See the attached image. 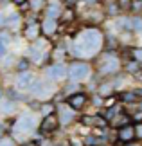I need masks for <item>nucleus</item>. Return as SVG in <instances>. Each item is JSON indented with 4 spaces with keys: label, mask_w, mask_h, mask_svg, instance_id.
Listing matches in <instances>:
<instances>
[{
    "label": "nucleus",
    "mask_w": 142,
    "mask_h": 146,
    "mask_svg": "<svg viewBox=\"0 0 142 146\" xmlns=\"http://www.w3.org/2000/svg\"><path fill=\"white\" fill-rule=\"evenodd\" d=\"M119 110H121V108H119V106H117V105H113V106H112V108H110V110H108V112H106V115H104V119H108V121H112V119H113V117H115V115L119 114Z\"/></svg>",
    "instance_id": "412c9836"
},
{
    "label": "nucleus",
    "mask_w": 142,
    "mask_h": 146,
    "mask_svg": "<svg viewBox=\"0 0 142 146\" xmlns=\"http://www.w3.org/2000/svg\"><path fill=\"white\" fill-rule=\"evenodd\" d=\"M29 65H31V61L27 60V58H24V60H20V63H18V67H16V69H18L20 72H25L27 69H29Z\"/></svg>",
    "instance_id": "5701e85b"
},
{
    "label": "nucleus",
    "mask_w": 142,
    "mask_h": 146,
    "mask_svg": "<svg viewBox=\"0 0 142 146\" xmlns=\"http://www.w3.org/2000/svg\"><path fill=\"white\" fill-rule=\"evenodd\" d=\"M63 20H67V22H69V20H72V11L69 9V11H65V15H63Z\"/></svg>",
    "instance_id": "473e14b6"
},
{
    "label": "nucleus",
    "mask_w": 142,
    "mask_h": 146,
    "mask_svg": "<svg viewBox=\"0 0 142 146\" xmlns=\"http://www.w3.org/2000/svg\"><path fill=\"white\" fill-rule=\"evenodd\" d=\"M131 31H142V18L140 16H133L131 18Z\"/></svg>",
    "instance_id": "aec40b11"
},
{
    "label": "nucleus",
    "mask_w": 142,
    "mask_h": 146,
    "mask_svg": "<svg viewBox=\"0 0 142 146\" xmlns=\"http://www.w3.org/2000/svg\"><path fill=\"white\" fill-rule=\"evenodd\" d=\"M121 99L126 101V103H133V101H139V92H122Z\"/></svg>",
    "instance_id": "6ab92c4d"
},
{
    "label": "nucleus",
    "mask_w": 142,
    "mask_h": 146,
    "mask_svg": "<svg viewBox=\"0 0 142 146\" xmlns=\"http://www.w3.org/2000/svg\"><path fill=\"white\" fill-rule=\"evenodd\" d=\"M67 76H69V80L72 83H79L83 80H87V78L90 76V65L88 63H72L70 69L67 70Z\"/></svg>",
    "instance_id": "f03ea898"
},
{
    "label": "nucleus",
    "mask_w": 142,
    "mask_h": 146,
    "mask_svg": "<svg viewBox=\"0 0 142 146\" xmlns=\"http://www.w3.org/2000/svg\"><path fill=\"white\" fill-rule=\"evenodd\" d=\"M45 15H47V18H49V20H56V18H59V4L50 2V4L47 5V11H45Z\"/></svg>",
    "instance_id": "4468645a"
},
{
    "label": "nucleus",
    "mask_w": 142,
    "mask_h": 146,
    "mask_svg": "<svg viewBox=\"0 0 142 146\" xmlns=\"http://www.w3.org/2000/svg\"><path fill=\"white\" fill-rule=\"evenodd\" d=\"M131 56H133V60H135V61H139V63H142V47L133 49V50H131Z\"/></svg>",
    "instance_id": "b1692460"
},
{
    "label": "nucleus",
    "mask_w": 142,
    "mask_h": 146,
    "mask_svg": "<svg viewBox=\"0 0 142 146\" xmlns=\"http://www.w3.org/2000/svg\"><path fill=\"white\" fill-rule=\"evenodd\" d=\"M126 70L128 72H137V70H140V63L135 61V60H131L129 63H126Z\"/></svg>",
    "instance_id": "4be33fe9"
},
{
    "label": "nucleus",
    "mask_w": 142,
    "mask_h": 146,
    "mask_svg": "<svg viewBox=\"0 0 142 146\" xmlns=\"http://www.w3.org/2000/svg\"><path fill=\"white\" fill-rule=\"evenodd\" d=\"M40 31H42V29H40V25L32 22V24H31V25L25 29V36H27V38H31V40H36V38H38V33H40Z\"/></svg>",
    "instance_id": "f3484780"
},
{
    "label": "nucleus",
    "mask_w": 142,
    "mask_h": 146,
    "mask_svg": "<svg viewBox=\"0 0 142 146\" xmlns=\"http://www.w3.org/2000/svg\"><path fill=\"white\" fill-rule=\"evenodd\" d=\"M20 22V15H16V13H13L9 16V20H5V24H11V25H15V24H18Z\"/></svg>",
    "instance_id": "393cba45"
},
{
    "label": "nucleus",
    "mask_w": 142,
    "mask_h": 146,
    "mask_svg": "<svg viewBox=\"0 0 142 146\" xmlns=\"http://www.w3.org/2000/svg\"><path fill=\"white\" fill-rule=\"evenodd\" d=\"M34 126H36V119H34V115L25 114V115H22L20 119H16L13 130H15V133H27V132H31Z\"/></svg>",
    "instance_id": "7ed1b4c3"
},
{
    "label": "nucleus",
    "mask_w": 142,
    "mask_h": 146,
    "mask_svg": "<svg viewBox=\"0 0 142 146\" xmlns=\"http://www.w3.org/2000/svg\"><path fill=\"white\" fill-rule=\"evenodd\" d=\"M45 49H47V43L45 40H36L32 45L29 47V56H31V61H34V63H40L45 54Z\"/></svg>",
    "instance_id": "20e7f679"
},
{
    "label": "nucleus",
    "mask_w": 142,
    "mask_h": 146,
    "mask_svg": "<svg viewBox=\"0 0 142 146\" xmlns=\"http://www.w3.org/2000/svg\"><path fill=\"white\" fill-rule=\"evenodd\" d=\"M58 114H59V125L61 126H67V125H70L72 119H74V110L70 108L69 105H61L58 106Z\"/></svg>",
    "instance_id": "6e6552de"
},
{
    "label": "nucleus",
    "mask_w": 142,
    "mask_h": 146,
    "mask_svg": "<svg viewBox=\"0 0 142 146\" xmlns=\"http://www.w3.org/2000/svg\"><path fill=\"white\" fill-rule=\"evenodd\" d=\"M0 42H2V43H5V45H7V43L11 42L9 35H5V33H0Z\"/></svg>",
    "instance_id": "c756f323"
},
{
    "label": "nucleus",
    "mask_w": 142,
    "mask_h": 146,
    "mask_svg": "<svg viewBox=\"0 0 142 146\" xmlns=\"http://www.w3.org/2000/svg\"><path fill=\"white\" fill-rule=\"evenodd\" d=\"M43 4H45V0H31V5H32V9H40Z\"/></svg>",
    "instance_id": "cd10ccee"
},
{
    "label": "nucleus",
    "mask_w": 142,
    "mask_h": 146,
    "mask_svg": "<svg viewBox=\"0 0 142 146\" xmlns=\"http://www.w3.org/2000/svg\"><path fill=\"white\" fill-rule=\"evenodd\" d=\"M11 65H13V56H5L2 67H4V69H7V67H11Z\"/></svg>",
    "instance_id": "bb28decb"
},
{
    "label": "nucleus",
    "mask_w": 142,
    "mask_h": 146,
    "mask_svg": "<svg viewBox=\"0 0 142 146\" xmlns=\"http://www.w3.org/2000/svg\"><path fill=\"white\" fill-rule=\"evenodd\" d=\"M99 70H101V74H113V72H117L119 70V60L115 56H106V60L99 63Z\"/></svg>",
    "instance_id": "423d86ee"
},
{
    "label": "nucleus",
    "mask_w": 142,
    "mask_h": 146,
    "mask_svg": "<svg viewBox=\"0 0 142 146\" xmlns=\"http://www.w3.org/2000/svg\"><path fill=\"white\" fill-rule=\"evenodd\" d=\"M31 83H32V74L27 72V70L22 72V74L16 78V87H18V88H29Z\"/></svg>",
    "instance_id": "9b49d317"
},
{
    "label": "nucleus",
    "mask_w": 142,
    "mask_h": 146,
    "mask_svg": "<svg viewBox=\"0 0 142 146\" xmlns=\"http://www.w3.org/2000/svg\"><path fill=\"white\" fill-rule=\"evenodd\" d=\"M140 70H142V63H140Z\"/></svg>",
    "instance_id": "58836bf2"
},
{
    "label": "nucleus",
    "mask_w": 142,
    "mask_h": 146,
    "mask_svg": "<svg viewBox=\"0 0 142 146\" xmlns=\"http://www.w3.org/2000/svg\"><path fill=\"white\" fill-rule=\"evenodd\" d=\"M42 112H43L45 115H50V114L54 112V108H52L50 105H43V106H42Z\"/></svg>",
    "instance_id": "c85d7f7f"
},
{
    "label": "nucleus",
    "mask_w": 142,
    "mask_h": 146,
    "mask_svg": "<svg viewBox=\"0 0 142 146\" xmlns=\"http://www.w3.org/2000/svg\"><path fill=\"white\" fill-rule=\"evenodd\" d=\"M40 29H42V33H43L45 36L54 35V31H56V20H49V18H45Z\"/></svg>",
    "instance_id": "f8f14e48"
},
{
    "label": "nucleus",
    "mask_w": 142,
    "mask_h": 146,
    "mask_svg": "<svg viewBox=\"0 0 142 146\" xmlns=\"http://www.w3.org/2000/svg\"><path fill=\"white\" fill-rule=\"evenodd\" d=\"M11 2H13V4H16V5H24V4L27 2V0H11Z\"/></svg>",
    "instance_id": "72a5a7b5"
},
{
    "label": "nucleus",
    "mask_w": 142,
    "mask_h": 146,
    "mask_svg": "<svg viewBox=\"0 0 142 146\" xmlns=\"http://www.w3.org/2000/svg\"><path fill=\"white\" fill-rule=\"evenodd\" d=\"M67 105L70 106L72 110H81L85 105H87V96L81 92H76V94H72V96L67 99Z\"/></svg>",
    "instance_id": "1a4fd4ad"
},
{
    "label": "nucleus",
    "mask_w": 142,
    "mask_h": 146,
    "mask_svg": "<svg viewBox=\"0 0 142 146\" xmlns=\"http://www.w3.org/2000/svg\"><path fill=\"white\" fill-rule=\"evenodd\" d=\"M2 94H4V92H2V88H0V99H2Z\"/></svg>",
    "instance_id": "e433bc0d"
},
{
    "label": "nucleus",
    "mask_w": 142,
    "mask_h": 146,
    "mask_svg": "<svg viewBox=\"0 0 142 146\" xmlns=\"http://www.w3.org/2000/svg\"><path fill=\"white\" fill-rule=\"evenodd\" d=\"M103 45V35L97 29H87L77 36L76 43L72 45V54L79 58H87V56L97 54V50Z\"/></svg>",
    "instance_id": "f257e3e1"
},
{
    "label": "nucleus",
    "mask_w": 142,
    "mask_h": 146,
    "mask_svg": "<svg viewBox=\"0 0 142 146\" xmlns=\"http://www.w3.org/2000/svg\"><path fill=\"white\" fill-rule=\"evenodd\" d=\"M0 146H15V144H13L11 139H2V141H0Z\"/></svg>",
    "instance_id": "2f4dec72"
},
{
    "label": "nucleus",
    "mask_w": 142,
    "mask_h": 146,
    "mask_svg": "<svg viewBox=\"0 0 142 146\" xmlns=\"http://www.w3.org/2000/svg\"><path fill=\"white\" fill-rule=\"evenodd\" d=\"M135 137L142 139V121H140V123H137V125H135Z\"/></svg>",
    "instance_id": "a878e982"
},
{
    "label": "nucleus",
    "mask_w": 142,
    "mask_h": 146,
    "mask_svg": "<svg viewBox=\"0 0 142 146\" xmlns=\"http://www.w3.org/2000/svg\"><path fill=\"white\" fill-rule=\"evenodd\" d=\"M115 25L121 33H133L131 31V18H119L115 22Z\"/></svg>",
    "instance_id": "2eb2a0df"
},
{
    "label": "nucleus",
    "mask_w": 142,
    "mask_h": 146,
    "mask_svg": "<svg viewBox=\"0 0 142 146\" xmlns=\"http://www.w3.org/2000/svg\"><path fill=\"white\" fill-rule=\"evenodd\" d=\"M63 2H70V0H63Z\"/></svg>",
    "instance_id": "4c0bfd02"
},
{
    "label": "nucleus",
    "mask_w": 142,
    "mask_h": 146,
    "mask_svg": "<svg viewBox=\"0 0 142 146\" xmlns=\"http://www.w3.org/2000/svg\"><path fill=\"white\" fill-rule=\"evenodd\" d=\"M113 88H115V83H103V85L99 87L97 94H99L101 98H108V96H112V94H113Z\"/></svg>",
    "instance_id": "dca6fc26"
},
{
    "label": "nucleus",
    "mask_w": 142,
    "mask_h": 146,
    "mask_svg": "<svg viewBox=\"0 0 142 146\" xmlns=\"http://www.w3.org/2000/svg\"><path fill=\"white\" fill-rule=\"evenodd\" d=\"M2 133H4V125L0 123V139H2Z\"/></svg>",
    "instance_id": "c9c22d12"
},
{
    "label": "nucleus",
    "mask_w": 142,
    "mask_h": 146,
    "mask_svg": "<svg viewBox=\"0 0 142 146\" xmlns=\"http://www.w3.org/2000/svg\"><path fill=\"white\" fill-rule=\"evenodd\" d=\"M58 126H59V121L56 119L54 114H50V115H45V119L42 121V125H40V132H42L43 135H49V133H52Z\"/></svg>",
    "instance_id": "0eeeda50"
},
{
    "label": "nucleus",
    "mask_w": 142,
    "mask_h": 146,
    "mask_svg": "<svg viewBox=\"0 0 142 146\" xmlns=\"http://www.w3.org/2000/svg\"><path fill=\"white\" fill-rule=\"evenodd\" d=\"M129 119H131V117H129L128 114H119V115H115L112 119V125L117 126V128H122V126H126V125H131Z\"/></svg>",
    "instance_id": "ddd939ff"
},
{
    "label": "nucleus",
    "mask_w": 142,
    "mask_h": 146,
    "mask_svg": "<svg viewBox=\"0 0 142 146\" xmlns=\"http://www.w3.org/2000/svg\"><path fill=\"white\" fill-rule=\"evenodd\" d=\"M16 108V105H15V101H4L2 105H0V110L4 112V114H13Z\"/></svg>",
    "instance_id": "a211bd4d"
},
{
    "label": "nucleus",
    "mask_w": 142,
    "mask_h": 146,
    "mask_svg": "<svg viewBox=\"0 0 142 146\" xmlns=\"http://www.w3.org/2000/svg\"><path fill=\"white\" fill-rule=\"evenodd\" d=\"M4 24H5V16L0 13V25H4Z\"/></svg>",
    "instance_id": "f704fd0d"
},
{
    "label": "nucleus",
    "mask_w": 142,
    "mask_h": 146,
    "mask_svg": "<svg viewBox=\"0 0 142 146\" xmlns=\"http://www.w3.org/2000/svg\"><path fill=\"white\" fill-rule=\"evenodd\" d=\"M117 139H119L121 143H131L133 139H135V126H133V125H126V126L119 128Z\"/></svg>",
    "instance_id": "9d476101"
},
{
    "label": "nucleus",
    "mask_w": 142,
    "mask_h": 146,
    "mask_svg": "<svg viewBox=\"0 0 142 146\" xmlns=\"http://www.w3.org/2000/svg\"><path fill=\"white\" fill-rule=\"evenodd\" d=\"M47 78H49L50 81H61V80H65V78H67L65 65H61V63L50 65L49 69H47Z\"/></svg>",
    "instance_id": "39448f33"
},
{
    "label": "nucleus",
    "mask_w": 142,
    "mask_h": 146,
    "mask_svg": "<svg viewBox=\"0 0 142 146\" xmlns=\"http://www.w3.org/2000/svg\"><path fill=\"white\" fill-rule=\"evenodd\" d=\"M5 54H7V45L0 42V56H5Z\"/></svg>",
    "instance_id": "7c9ffc66"
}]
</instances>
